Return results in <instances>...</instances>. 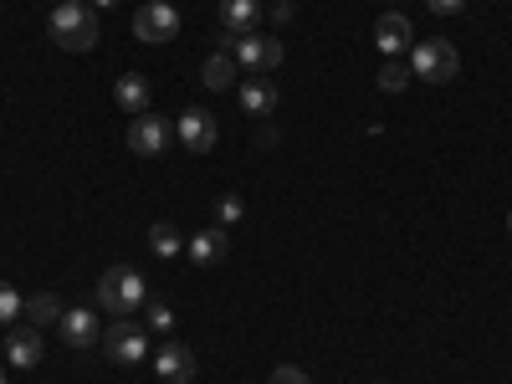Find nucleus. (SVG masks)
<instances>
[{"instance_id": "f257e3e1", "label": "nucleus", "mask_w": 512, "mask_h": 384, "mask_svg": "<svg viewBox=\"0 0 512 384\" xmlns=\"http://www.w3.org/2000/svg\"><path fill=\"white\" fill-rule=\"evenodd\" d=\"M47 31L62 52H93L98 47V16L88 0H62V6H52Z\"/></svg>"}, {"instance_id": "f03ea898", "label": "nucleus", "mask_w": 512, "mask_h": 384, "mask_svg": "<svg viewBox=\"0 0 512 384\" xmlns=\"http://www.w3.org/2000/svg\"><path fill=\"white\" fill-rule=\"evenodd\" d=\"M144 303H149V287H144V277L134 267H108L98 277V308L103 313L134 318V313H144Z\"/></svg>"}, {"instance_id": "7ed1b4c3", "label": "nucleus", "mask_w": 512, "mask_h": 384, "mask_svg": "<svg viewBox=\"0 0 512 384\" xmlns=\"http://www.w3.org/2000/svg\"><path fill=\"white\" fill-rule=\"evenodd\" d=\"M410 72L420 82H451L461 72V52L451 47L446 36H431V41H415L410 47Z\"/></svg>"}, {"instance_id": "20e7f679", "label": "nucleus", "mask_w": 512, "mask_h": 384, "mask_svg": "<svg viewBox=\"0 0 512 384\" xmlns=\"http://www.w3.org/2000/svg\"><path fill=\"white\" fill-rule=\"evenodd\" d=\"M221 52H231L236 67H251V72H272V67H282V41H277V36H256V31H246V36H226V31H221Z\"/></svg>"}, {"instance_id": "39448f33", "label": "nucleus", "mask_w": 512, "mask_h": 384, "mask_svg": "<svg viewBox=\"0 0 512 384\" xmlns=\"http://www.w3.org/2000/svg\"><path fill=\"white\" fill-rule=\"evenodd\" d=\"M169 144H175V123H169V118L139 113L134 123H128V149H134V154L159 159V154H169Z\"/></svg>"}, {"instance_id": "423d86ee", "label": "nucleus", "mask_w": 512, "mask_h": 384, "mask_svg": "<svg viewBox=\"0 0 512 384\" xmlns=\"http://www.w3.org/2000/svg\"><path fill=\"white\" fill-rule=\"evenodd\" d=\"M103 354H108L113 364H139V359H149V338H144V328H139L134 318H118V323L103 333Z\"/></svg>"}, {"instance_id": "0eeeda50", "label": "nucleus", "mask_w": 512, "mask_h": 384, "mask_svg": "<svg viewBox=\"0 0 512 384\" xmlns=\"http://www.w3.org/2000/svg\"><path fill=\"white\" fill-rule=\"evenodd\" d=\"M134 36L149 41V47H159V41H175V36H180V11L169 6V0H149V6H139V16H134Z\"/></svg>"}, {"instance_id": "6e6552de", "label": "nucleus", "mask_w": 512, "mask_h": 384, "mask_svg": "<svg viewBox=\"0 0 512 384\" xmlns=\"http://www.w3.org/2000/svg\"><path fill=\"white\" fill-rule=\"evenodd\" d=\"M175 139H180L190 154H210V149H216V139H221V128H216V118H210V113L185 108L180 123H175Z\"/></svg>"}, {"instance_id": "1a4fd4ad", "label": "nucleus", "mask_w": 512, "mask_h": 384, "mask_svg": "<svg viewBox=\"0 0 512 384\" xmlns=\"http://www.w3.org/2000/svg\"><path fill=\"white\" fill-rule=\"evenodd\" d=\"M57 333H62V344H67V349H93V344H103L98 318H93L88 308H67L62 323H57Z\"/></svg>"}, {"instance_id": "9d476101", "label": "nucleus", "mask_w": 512, "mask_h": 384, "mask_svg": "<svg viewBox=\"0 0 512 384\" xmlns=\"http://www.w3.org/2000/svg\"><path fill=\"white\" fill-rule=\"evenodd\" d=\"M6 359H11V369H36L41 364V328H6Z\"/></svg>"}, {"instance_id": "9b49d317", "label": "nucleus", "mask_w": 512, "mask_h": 384, "mask_svg": "<svg viewBox=\"0 0 512 384\" xmlns=\"http://www.w3.org/2000/svg\"><path fill=\"white\" fill-rule=\"evenodd\" d=\"M374 47H379L384 57H400V52H410V47H415V41H410V21H405L400 11L379 16V26H374Z\"/></svg>"}, {"instance_id": "f8f14e48", "label": "nucleus", "mask_w": 512, "mask_h": 384, "mask_svg": "<svg viewBox=\"0 0 512 384\" xmlns=\"http://www.w3.org/2000/svg\"><path fill=\"white\" fill-rule=\"evenodd\" d=\"M154 369H159V379H169V384H190V379H195V354H190L185 344H164V349L154 354Z\"/></svg>"}, {"instance_id": "ddd939ff", "label": "nucleus", "mask_w": 512, "mask_h": 384, "mask_svg": "<svg viewBox=\"0 0 512 384\" xmlns=\"http://www.w3.org/2000/svg\"><path fill=\"white\" fill-rule=\"evenodd\" d=\"M113 98H118V108H123V113H134V118H139V113H149V98H154V93H149V77L123 72V77L113 82Z\"/></svg>"}, {"instance_id": "4468645a", "label": "nucleus", "mask_w": 512, "mask_h": 384, "mask_svg": "<svg viewBox=\"0 0 512 384\" xmlns=\"http://www.w3.org/2000/svg\"><path fill=\"white\" fill-rule=\"evenodd\" d=\"M226 246H231V241H226V231H221V226H210V231H200V236H190V241H185V256H190L195 267H216L221 256H226Z\"/></svg>"}, {"instance_id": "2eb2a0df", "label": "nucleus", "mask_w": 512, "mask_h": 384, "mask_svg": "<svg viewBox=\"0 0 512 384\" xmlns=\"http://www.w3.org/2000/svg\"><path fill=\"white\" fill-rule=\"evenodd\" d=\"M256 21H262L256 0H221V31L226 36H246V31H256Z\"/></svg>"}, {"instance_id": "dca6fc26", "label": "nucleus", "mask_w": 512, "mask_h": 384, "mask_svg": "<svg viewBox=\"0 0 512 384\" xmlns=\"http://www.w3.org/2000/svg\"><path fill=\"white\" fill-rule=\"evenodd\" d=\"M241 103H246L251 118L277 113V82H267V77H246V82H241Z\"/></svg>"}, {"instance_id": "f3484780", "label": "nucleus", "mask_w": 512, "mask_h": 384, "mask_svg": "<svg viewBox=\"0 0 512 384\" xmlns=\"http://www.w3.org/2000/svg\"><path fill=\"white\" fill-rule=\"evenodd\" d=\"M200 82H205L210 93L236 88V57H231V52H210V57H205V67H200Z\"/></svg>"}, {"instance_id": "a211bd4d", "label": "nucleus", "mask_w": 512, "mask_h": 384, "mask_svg": "<svg viewBox=\"0 0 512 384\" xmlns=\"http://www.w3.org/2000/svg\"><path fill=\"white\" fill-rule=\"evenodd\" d=\"M62 313H67V308L57 303L52 292H36V297H26V313H21V318H26L31 328H52V323H62Z\"/></svg>"}, {"instance_id": "6ab92c4d", "label": "nucleus", "mask_w": 512, "mask_h": 384, "mask_svg": "<svg viewBox=\"0 0 512 384\" xmlns=\"http://www.w3.org/2000/svg\"><path fill=\"white\" fill-rule=\"evenodd\" d=\"M149 251L159 256V262H169V256H180V251H185V236L169 226V221H154V226H149Z\"/></svg>"}, {"instance_id": "aec40b11", "label": "nucleus", "mask_w": 512, "mask_h": 384, "mask_svg": "<svg viewBox=\"0 0 512 384\" xmlns=\"http://www.w3.org/2000/svg\"><path fill=\"white\" fill-rule=\"evenodd\" d=\"M26 313V297L11 287V282H0V328H11V318Z\"/></svg>"}, {"instance_id": "412c9836", "label": "nucleus", "mask_w": 512, "mask_h": 384, "mask_svg": "<svg viewBox=\"0 0 512 384\" xmlns=\"http://www.w3.org/2000/svg\"><path fill=\"white\" fill-rule=\"evenodd\" d=\"M410 67H400V62H384V72H379V93H405L410 88Z\"/></svg>"}, {"instance_id": "4be33fe9", "label": "nucleus", "mask_w": 512, "mask_h": 384, "mask_svg": "<svg viewBox=\"0 0 512 384\" xmlns=\"http://www.w3.org/2000/svg\"><path fill=\"white\" fill-rule=\"evenodd\" d=\"M144 323H149L154 333H169V328H175V308H164V303H144Z\"/></svg>"}, {"instance_id": "5701e85b", "label": "nucleus", "mask_w": 512, "mask_h": 384, "mask_svg": "<svg viewBox=\"0 0 512 384\" xmlns=\"http://www.w3.org/2000/svg\"><path fill=\"white\" fill-rule=\"evenodd\" d=\"M216 216H221V226H236V221L246 216V205H241V195H221V200H216Z\"/></svg>"}, {"instance_id": "b1692460", "label": "nucleus", "mask_w": 512, "mask_h": 384, "mask_svg": "<svg viewBox=\"0 0 512 384\" xmlns=\"http://www.w3.org/2000/svg\"><path fill=\"white\" fill-rule=\"evenodd\" d=\"M272 384H313L303 369H292V364H282V369H272Z\"/></svg>"}, {"instance_id": "393cba45", "label": "nucleus", "mask_w": 512, "mask_h": 384, "mask_svg": "<svg viewBox=\"0 0 512 384\" xmlns=\"http://www.w3.org/2000/svg\"><path fill=\"white\" fill-rule=\"evenodd\" d=\"M425 6H431L436 16H456V11L466 6V0H425Z\"/></svg>"}, {"instance_id": "a878e982", "label": "nucleus", "mask_w": 512, "mask_h": 384, "mask_svg": "<svg viewBox=\"0 0 512 384\" xmlns=\"http://www.w3.org/2000/svg\"><path fill=\"white\" fill-rule=\"evenodd\" d=\"M267 16H272V21H277V26H287V21H292V6H287V0H277V6H272V11H267Z\"/></svg>"}, {"instance_id": "bb28decb", "label": "nucleus", "mask_w": 512, "mask_h": 384, "mask_svg": "<svg viewBox=\"0 0 512 384\" xmlns=\"http://www.w3.org/2000/svg\"><path fill=\"white\" fill-rule=\"evenodd\" d=\"M88 6H103L108 11V6H118V0H88Z\"/></svg>"}, {"instance_id": "cd10ccee", "label": "nucleus", "mask_w": 512, "mask_h": 384, "mask_svg": "<svg viewBox=\"0 0 512 384\" xmlns=\"http://www.w3.org/2000/svg\"><path fill=\"white\" fill-rule=\"evenodd\" d=\"M0 384H6V369H0Z\"/></svg>"}, {"instance_id": "c85d7f7f", "label": "nucleus", "mask_w": 512, "mask_h": 384, "mask_svg": "<svg viewBox=\"0 0 512 384\" xmlns=\"http://www.w3.org/2000/svg\"><path fill=\"white\" fill-rule=\"evenodd\" d=\"M507 231H512V216H507Z\"/></svg>"}, {"instance_id": "c756f323", "label": "nucleus", "mask_w": 512, "mask_h": 384, "mask_svg": "<svg viewBox=\"0 0 512 384\" xmlns=\"http://www.w3.org/2000/svg\"><path fill=\"white\" fill-rule=\"evenodd\" d=\"M52 6H62V0H52Z\"/></svg>"}]
</instances>
